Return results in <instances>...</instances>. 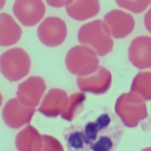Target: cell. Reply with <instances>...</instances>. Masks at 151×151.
<instances>
[{"label": "cell", "instance_id": "6da1fadb", "mask_svg": "<svg viewBox=\"0 0 151 151\" xmlns=\"http://www.w3.org/2000/svg\"><path fill=\"white\" fill-rule=\"evenodd\" d=\"M107 24L100 20L85 24L78 34L81 44L89 45L100 56H104L113 49V41Z\"/></svg>", "mask_w": 151, "mask_h": 151}, {"label": "cell", "instance_id": "7a4b0ae2", "mask_svg": "<svg viewBox=\"0 0 151 151\" xmlns=\"http://www.w3.org/2000/svg\"><path fill=\"white\" fill-rule=\"evenodd\" d=\"M117 115L126 126L135 127L147 117L144 99L133 92L122 94L117 99L115 107Z\"/></svg>", "mask_w": 151, "mask_h": 151}, {"label": "cell", "instance_id": "3957f363", "mask_svg": "<svg viewBox=\"0 0 151 151\" xmlns=\"http://www.w3.org/2000/svg\"><path fill=\"white\" fill-rule=\"evenodd\" d=\"M65 63L70 72L79 76L90 75L99 67L96 53L86 45H77L71 48L66 57Z\"/></svg>", "mask_w": 151, "mask_h": 151}, {"label": "cell", "instance_id": "277c9868", "mask_svg": "<svg viewBox=\"0 0 151 151\" xmlns=\"http://www.w3.org/2000/svg\"><path fill=\"white\" fill-rule=\"evenodd\" d=\"M30 66L29 55L22 48H12L1 57L2 73L11 82L24 77L29 72Z\"/></svg>", "mask_w": 151, "mask_h": 151}, {"label": "cell", "instance_id": "5b68a950", "mask_svg": "<svg viewBox=\"0 0 151 151\" xmlns=\"http://www.w3.org/2000/svg\"><path fill=\"white\" fill-rule=\"evenodd\" d=\"M67 33L65 23L58 17H48L38 28L39 39L44 45L48 47L60 45L65 40Z\"/></svg>", "mask_w": 151, "mask_h": 151}, {"label": "cell", "instance_id": "8992f818", "mask_svg": "<svg viewBox=\"0 0 151 151\" xmlns=\"http://www.w3.org/2000/svg\"><path fill=\"white\" fill-rule=\"evenodd\" d=\"M34 107L23 104L18 98L10 100L2 110V116L6 125L17 129L28 123L34 114Z\"/></svg>", "mask_w": 151, "mask_h": 151}, {"label": "cell", "instance_id": "52a82bcc", "mask_svg": "<svg viewBox=\"0 0 151 151\" xmlns=\"http://www.w3.org/2000/svg\"><path fill=\"white\" fill-rule=\"evenodd\" d=\"M111 83V73L103 67H98L93 74L77 77V85L81 91L96 94L106 92L110 88Z\"/></svg>", "mask_w": 151, "mask_h": 151}, {"label": "cell", "instance_id": "ba28073f", "mask_svg": "<svg viewBox=\"0 0 151 151\" xmlns=\"http://www.w3.org/2000/svg\"><path fill=\"white\" fill-rule=\"evenodd\" d=\"M13 11L21 24L31 27L42 18L45 7L42 1H16Z\"/></svg>", "mask_w": 151, "mask_h": 151}, {"label": "cell", "instance_id": "9c48e42d", "mask_svg": "<svg viewBox=\"0 0 151 151\" xmlns=\"http://www.w3.org/2000/svg\"><path fill=\"white\" fill-rule=\"evenodd\" d=\"M46 86L43 79L32 76L19 85L17 96L19 101L26 106L35 107L39 104Z\"/></svg>", "mask_w": 151, "mask_h": 151}, {"label": "cell", "instance_id": "30bf717a", "mask_svg": "<svg viewBox=\"0 0 151 151\" xmlns=\"http://www.w3.org/2000/svg\"><path fill=\"white\" fill-rule=\"evenodd\" d=\"M105 23L107 24L110 34L116 39H121L133 30L134 21L131 14L121 10H113L104 17Z\"/></svg>", "mask_w": 151, "mask_h": 151}, {"label": "cell", "instance_id": "8fae6325", "mask_svg": "<svg viewBox=\"0 0 151 151\" xmlns=\"http://www.w3.org/2000/svg\"><path fill=\"white\" fill-rule=\"evenodd\" d=\"M129 60L139 69L150 67V38L139 36L135 38L129 48Z\"/></svg>", "mask_w": 151, "mask_h": 151}, {"label": "cell", "instance_id": "7c38bea8", "mask_svg": "<svg viewBox=\"0 0 151 151\" xmlns=\"http://www.w3.org/2000/svg\"><path fill=\"white\" fill-rule=\"evenodd\" d=\"M110 125L109 127L99 132L96 141L89 145L90 150L110 151L117 147L122 137L123 130L117 121H115L112 126Z\"/></svg>", "mask_w": 151, "mask_h": 151}, {"label": "cell", "instance_id": "4fadbf2b", "mask_svg": "<svg viewBox=\"0 0 151 151\" xmlns=\"http://www.w3.org/2000/svg\"><path fill=\"white\" fill-rule=\"evenodd\" d=\"M68 96L65 91L53 88L45 95L39 111L48 117H56L63 112L67 104Z\"/></svg>", "mask_w": 151, "mask_h": 151}, {"label": "cell", "instance_id": "5bb4252c", "mask_svg": "<svg viewBox=\"0 0 151 151\" xmlns=\"http://www.w3.org/2000/svg\"><path fill=\"white\" fill-rule=\"evenodd\" d=\"M67 13L77 21H83L95 16L100 10L98 1H76L69 2L66 7Z\"/></svg>", "mask_w": 151, "mask_h": 151}, {"label": "cell", "instance_id": "9a60e30c", "mask_svg": "<svg viewBox=\"0 0 151 151\" xmlns=\"http://www.w3.org/2000/svg\"><path fill=\"white\" fill-rule=\"evenodd\" d=\"M15 144L19 150H40L42 138L38 131L29 125L17 134Z\"/></svg>", "mask_w": 151, "mask_h": 151}, {"label": "cell", "instance_id": "2e32d148", "mask_svg": "<svg viewBox=\"0 0 151 151\" xmlns=\"http://www.w3.org/2000/svg\"><path fill=\"white\" fill-rule=\"evenodd\" d=\"M22 31L20 27L16 24L9 14H1V45H8L15 44L21 36Z\"/></svg>", "mask_w": 151, "mask_h": 151}, {"label": "cell", "instance_id": "e0dca14e", "mask_svg": "<svg viewBox=\"0 0 151 151\" xmlns=\"http://www.w3.org/2000/svg\"><path fill=\"white\" fill-rule=\"evenodd\" d=\"M68 150H88L89 147L85 137L84 131L72 125L64 132Z\"/></svg>", "mask_w": 151, "mask_h": 151}, {"label": "cell", "instance_id": "ac0fdd59", "mask_svg": "<svg viewBox=\"0 0 151 151\" xmlns=\"http://www.w3.org/2000/svg\"><path fill=\"white\" fill-rule=\"evenodd\" d=\"M86 100V95L83 93L73 94L68 98L65 108L61 114L62 119L67 121H72L77 114L83 110V104Z\"/></svg>", "mask_w": 151, "mask_h": 151}, {"label": "cell", "instance_id": "d6986e66", "mask_svg": "<svg viewBox=\"0 0 151 151\" xmlns=\"http://www.w3.org/2000/svg\"><path fill=\"white\" fill-rule=\"evenodd\" d=\"M131 92L137 94L144 101L150 100V73H141L134 78Z\"/></svg>", "mask_w": 151, "mask_h": 151}, {"label": "cell", "instance_id": "ffe728a7", "mask_svg": "<svg viewBox=\"0 0 151 151\" xmlns=\"http://www.w3.org/2000/svg\"><path fill=\"white\" fill-rule=\"evenodd\" d=\"M83 131H84L87 144L89 147L90 144H93L98 139V135H99V130L98 129V126L95 122H89L86 124Z\"/></svg>", "mask_w": 151, "mask_h": 151}, {"label": "cell", "instance_id": "44dd1931", "mask_svg": "<svg viewBox=\"0 0 151 151\" xmlns=\"http://www.w3.org/2000/svg\"><path fill=\"white\" fill-rule=\"evenodd\" d=\"M116 2L121 7L125 8L128 10L132 11L134 12H142L150 3V1H145V2H142V1H139V2L134 1V2H132V1H131V2H127L129 3H126L125 1H116Z\"/></svg>", "mask_w": 151, "mask_h": 151}, {"label": "cell", "instance_id": "7402d4cb", "mask_svg": "<svg viewBox=\"0 0 151 151\" xmlns=\"http://www.w3.org/2000/svg\"><path fill=\"white\" fill-rule=\"evenodd\" d=\"M114 117L115 116L113 115H112L111 116L108 113H103L101 116H99L95 120V123L98 126L99 132L109 127L113 121V119H114Z\"/></svg>", "mask_w": 151, "mask_h": 151}]
</instances>
